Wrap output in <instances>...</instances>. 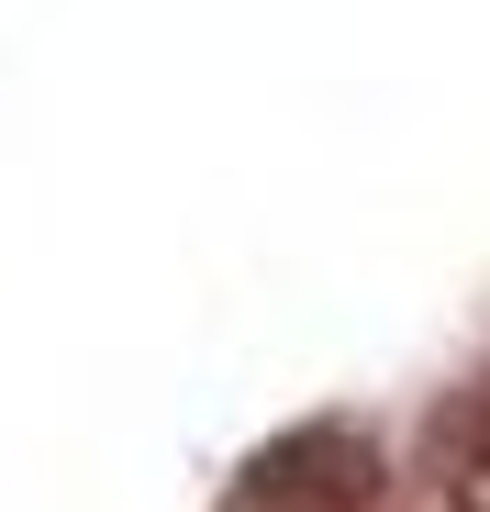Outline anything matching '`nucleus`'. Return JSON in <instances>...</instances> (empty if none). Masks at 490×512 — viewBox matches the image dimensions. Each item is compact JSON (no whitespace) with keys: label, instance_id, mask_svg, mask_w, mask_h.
Masks as SVG:
<instances>
[{"label":"nucleus","instance_id":"nucleus-2","mask_svg":"<svg viewBox=\"0 0 490 512\" xmlns=\"http://www.w3.org/2000/svg\"><path fill=\"white\" fill-rule=\"evenodd\" d=\"M435 501L446 512H490V379H468L435 423Z\"/></svg>","mask_w":490,"mask_h":512},{"label":"nucleus","instance_id":"nucleus-1","mask_svg":"<svg viewBox=\"0 0 490 512\" xmlns=\"http://www.w3.org/2000/svg\"><path fill=\"white\" fill-rule=\"evenodd\" d=\"M390 501V457L357 423H301V435L257 446L245 479L223 490V512H379Z\"/></svg>","mask_w":490,"mask_h":512}]
</instances>
